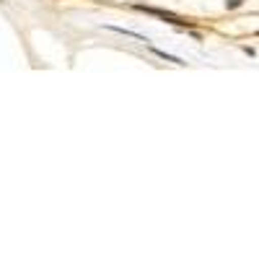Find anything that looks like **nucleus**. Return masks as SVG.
Segmentation results:
<instances>
[{
    "mask_svg": "<svg viewBox=\"0 0 259 259\" xmlns=\"http://www.w3.org/2000/svg\"><path fill=\"white\" fill-rule=\"evenodd\" d=\"M112 31H117V34H124V36H135V39H140V41H148L143 34H135V31H127V29H119V26H109Z\"/></svg>",
    "mask_w": 259,
    "mask_h": 259,
    "instance_id": "obj_3",
    "label": "nucleus"
},
{
    "mask_svg": "<svg viewBox=\"0 0 259 259\" xmlns=\"http://www.w3.org/2000/svg\"><path fill=\"white\" fill-rule=\"evenodd\" d=\"M153 55L161 57V60H166V62H174V65H187L184 60H179V57H174V55H166L163 50H153Z\"/></svg>",
    "mask_w": 259,
    "mask_h": 259,
    "instance_id": "obj_2",
    "label": "nucleus"
},
{
    "mask_svg": "<svg viewBox=\"0 0 259 259\" xmlns=\"http://www.w3.org/2000/svg\"><path fill=\"white\" fill-rule=\"evenodd\" d=\"M244 0H226V8H239Z\"/></svg>",
    "mask_w": 259,
    "mask_h": 259,
    "instance_id": "obj_4",
    "label": "nucleus"
},
{
    "mask_svg": "<svg viewBox=\"0 0 259 259\" xmlns=\"http://www.w3.org/2000/svg\"><path fill=\"white\" fill-rule=\"evenodd\" d=\"M138 11H143V13H148V16H156V18H161V21H166V24H171V26H187V29H192V21H184V18H179L177 13H168V11H161V8H150V6H135Z\"/></svg>",
    "mask_w": 259,
    "mask_h": 259,
    "instance_id": "obj_1",
    "label": "nucleus"
}]
</instances>
